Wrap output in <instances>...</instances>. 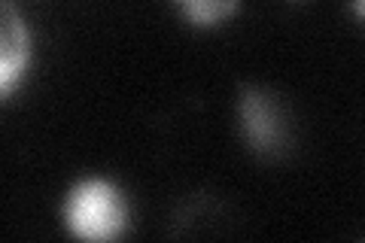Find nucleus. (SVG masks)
<instances>
[{
    "mask_svg": "<svg viewBox=\"0 0 365 243\" xmlns=\"http://www.w3.org/2000/svg\"><path fill=\"white\" fill-rule=\"evenodd\" d=\"M64 228L76 243H122L131 228V204L107 177H83L64 195Z\"/></svg>",
    "mask_w": 365,
    "mask_h": 243,
    "instance_id": "f257e3e1",
    "label": "nucleus"
},
{
    "mask_svg": "<svg viewBox=\"0 0 365 243\" xmlns=\"http://www.w3.org/2000/svg\"><path fill=\"white\" fill-rule=\"evenodd\" d=\"M237 122H241L247 146L259 155H277L289 143L287 115H283L277 98L265 88L247 86L237 98Z\"/></svg>",
    "mask_w": 365,
    "mask_h": 243,
    "instance_id": "f03ea898",
    "label": "nucleus"
},
{
    "mask_svg": "<svg viewBox=\"0 0 365 243\" xmlns=\"http://www.w3.org/2000/svg\"><path fill=\"white\" fill-rule=\"evenodd\" d=\"M31 31L19 9L9 4L0 6V95L9 98L13 88L31 67Z\"/></svg>",
    "mask_w": 365,
    "mask_h": 243,
    "instance_id": "7ed1b4c3",
    "label": "nucleus"
},
{
    "mask_svg": "<svg viewBox=\"0 0 365 243\" xmlns=\"http://www.w3.org/2000/svg\"><path fill=\"white\" fill-rule=\"evenodd\" d=\"M177 9L186 16L189 25H195V28H216V25H222L228 16L237 13V4H235V0H182Z\"/></svg>",
    "mask_w": 365,
    "mask_h": 243,
    "instance_id": "20e7f679",
    "label": "nucleus"
},
{
    "mask_svg": "<svg viewBox=\"0 0 365 243\" xmlns=\"http://www.w3.org/2000/svg\"><path fill=\"white\" fill-rule=\"evenodd\" d=\"M353 13H356L359 19H365V0H356V4H353Z\"/></svg>",
    "mask_w": 365,
    "mask_h": 243,
    "instance_id": "39448f33",
    "label": "nucleus"
}]
</instances>
